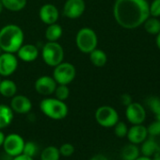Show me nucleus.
I'll use <instances>...</instances> for the list:
<instances>
[{"instance_id":"8","label":"nucleus","mask_w":160,"mask_h":160,"mask_svg":"<svg viewBox=\"0 0 160 160\" xmlns=\"http://www.w3.org/2000/svg\"><path fill=\"white\" fill-rule=\"evenodd\" d=\"M24 145V138L20 135L12 133L5 137V140L2 147L4 148V152L6 154H8L10 157H14L23 153Z\"/></svg>"},{"instance_id":"6","label":"nucleus","mask_w":160,"mask_h":160,"mask_svg":"<svg viewBox=\"0 0 160 160\" xmlns=\"http://www.w3.org/2000/svg\"><path fill=\"white\" fill-rule=\"evenodd\" d=\"M53 78L58 85H69L75 77V67L69 62H61L54 67Z\"/></svg>"},{"instance_id":"22","label":"nucleus","mask_w":160,"mask_h":160,"mask_svg":"<svg viewBox=\"0 0 160 160\" xmlns=\"http://www.w3.org/2000/svg\"><path fill=\"white\" fill-rule=\"evenodd\" d=\"M89 55H90V60H91V62L94 66H96V67H103V66L106 65V63L108 61L107 54L103 50H101V49L95 48Z\"/></svg>"},{"instance_id":"12","label":"nucleus","mask_w":160,"mask_h":160,"mask_svg":"<svg viewBox=\"0 0 160 160\" xmlns=\"http://www.w3.org/2000/svg\"><path fill=\"white\" fill-rule=\"evenodd\" d=\"M125 116L130 123L142 124L146 118V111L140 104L132 102L129 106L126 107Z\"/></svg>"},{"instance_id":"15","label":"nucleus","mask_w":160,"mask_h":160,"mask_svg":"<svg viewBox=\"0 0 160 160\" xmlns=\"http://www.w3.org/2000/svg\"><path fill=\"white\" fill-rule=\"evenodd\" d=\"M126 137L130 143L140 144L148 137L147 127H145L142 124H133V126H131L128 129Z\"/></svg>"},{"instance_id":"17","label":"nucleus","mask_w":160,"mask_h":160,"mask_svg":"<svg viewBox=\"0 0 160 160\" xmlns=\"http://www.w3.org/2000/svg\"><path fill=\"white\" fill-rule=\"evenodd\" d=\"M14 112L11 107L0 104V130L8 127L13 120Z\"/></svg>"},{"instance_id":"34","label":"nucleus","mask_w":160,"mask_h":160,"mask_svg":"<svg viewBox=\"0 0 160 160\" xmlns=\"http://www.w3.org/2000/svg\"><path fill=\"white\" fill-rule=\"evenodd\" d=\"M12 160H34V158L30 157V156H28L24 153H21L17 156H14L12 158Z\"/></svg>"},{"instance_id":"5","label":"nucleus","mask_w":160,"mask_h":160,"mask_svg":"<svg viewBox=\"0 0 160 160\" xmlns=\"http://www.w3.org/2000/svg\"><path fill=\"white\" fill-rule=\"evenodd\" d=\"M42 58L45 64L50 67H56L63 61V47L58 42H47L42 46Z\"/></svg>"},{"instance_id":"26","label":"nucleus","mask_w":160,"mask_h":160,"mask_svg":"<svg viewBox=\"0 0 160 160\" xmlns=\"http://www.w3.org/2000/svg\"><path fill=\"white\" fill-rule=\"evenodd\" d=\"M39 152V146L33 141H25L23 153L34 158Z\"/></svg>"},{"instance_id":"40","label":"nucleus","mask_w":160,"mask_h":160,"mask_svg":"<svg viewBox=\"0 0 160 160\" xmlns=\"http://www.w3.org/2000/svg\"><path fill=\"white\" fill-rule=\"evenodd\" d=\"M154 116H155V120H157V121H159V122H160V112H159L158 114L154 115Z\"/></svg>"},{"instance_id":"18","label":"nucleus","mask_w":160,"mask_h":160,"mask_svg":"<svg viewBox=\"0 0 160 160\" xmlns=\"http://www.w3.org/2000/svg\"><path fill=\"white\" fill-rule=\"evenodd\" d=\"M17 92V86L11 79H3L0 81V94L7 98H12Z\"/></svg>"},{"instance_id":"1","label":"nucleus","mask_w":160,"mask_h":160,"mask_svg":"<svg viewBox=\"0 0 160 160\" xmlns=\"http://www.w3.org/2000/svg\"><path fill=\"white\" fill-rule=\"evenodd\" d=\"M113 15L119 26L126 29H134L150 17L149 4L146 0H116Z\"/></svg>"},{"instance_id":"41","label":"nucleus","mask_w":160,"mask_h":160,"mask_svg":"<svg viewBox=\"0 0 160 160\" xmlns=\"http://www.w3.org/2000/svg\"><path fill=\"white\" fill-rule=\"evenodd\" d=\"M152 160H160V154H156Z\"/></svg>"},{"instance_id":"20","label":"nucleus","mask_w":160,"mask_h":160,"mask_svg":"<svg viewBox=\"0 0 160 160\" xmlns=\"http://www.w3.org/2000/svg\"><path fill=\"white\" fill-rule=\"evenodd\" d=\"M139 149L137 144H127L121 152V157L122 160H136L139 156Z\"/></svg>"},{"instance_id":"7","label":"nucleus","mask_w":160,"mask_h":160,"mask_svg":"<svg viewBox=\"0 0 160 160\" xmlns=\"http://www.w3.org/2000/svg\"><path fill=\"white\" fill-rule=\"evenodd\" d=\"M95 120L102 127L110 128L119 122V114L112 107L102 106L95 111Z\"/></svg>"},{"instance_id":"2","label":"nucleus","mask_w":160,"mask_h":160,"mask_svg":"<svg viewBox=\"0 0 160 160\" xmlns=\"http://www.w3.org/2000/svg\"><path fill=\"white\" fill-rule=\"evenodd\" d=\"M24 31L19 26L10 24L0 29V48L2 52L15 54L24 44Z\"/></svg>"},{"instance_id":"29","label":"nucleus","mask_w":160,"mask_h":160,"mask_svg":"<svg viewBox=\"0 0 160 160\" xmlns=\"http://www.w3.org/2000/svg\"><path fill=\"white\" fill-rule=\"evenodd\" d=\"M113 127H114V133L118 138L126 137L128 132V127L123 122H118Z\"/></svg>"},{"instance_id":"21","label":"nucleus","mask_w":160,"mask_h":160,"mask_svg":"<svg viewBox=\"0 0 160 160\" xmlns=\"http://www.w3.org/2000/svg\"><path fill=\"white\" fill-rule=\"evenodd\" d=\"M62 28L57 23L47 26L45 30V38L48 42H58L62 36Z\"/></svg>"},{"instance_id":"32","label":"nucleus","mask_w":160,"mask_h":160,"mask_svg":"<svg viewBox=\"0 0 160 160\" xmlns=\"http://www.w3.org/2000/svg\"><path fill=\"white\" fill-rule=\"evenodd\" d=\"M149 12L152 17H160V0H153L149 5Z\"/></svg>"},{"instance_id":"42","label":"nucleus","mask_w":160,"mask_h":160,"mask_svg":"<svg viewBox=\"0 0 160 160\" xmlns=\"http://www.w3.org/2000/svg\"><path fill=\"white\" fill-rule=\"evenodd\" d=\"M2 53V50H1V48H0V54H1Z\"/></svg>"},{"instance_id":"37","label":"nucleus","mask_w":160,"mask_h":160,"mask_svg":"<svg viewBox=\"0 0 160 160\" xmlns=\"http://www.w3.org/2000/svg\"><path fill=\"white\" fill-rule=\"evenodd\" d=\"M155 42H156V45L158 47V49L160 50V32L156 35V39H155Z\"/></svg>"},{"instance_id":"10","label":"nucleus","mask_w":160,"mask_h":160,"mask_svg":"<svg viewBox=\"0 0 160 160\" xmlns=\"http://www.w3.org/2000/svg\"><path fill=\"white\" fill-rule=\"evenodd\" d=\"M86 10L84 0H66L63 6V15L69 19H77Z\"/></svg>"},{"instance_id":"35","label":"nucleus","mask_w":160,"mask_h":160,"mask_svg":"<svg viewBox=\"0 0 160 160\" xmlns=\"http://www.w3.org/2000/svg\"><path fill=\"white\" fill-rule=\"evenodd\" d=\"M90 160H108V157H107V156H105L104 154L99 153V154H95V155H93Z\"/></svg>"},{"instance_id":"28","label":"nucleus","mask_w":160,"mask_h":160,"mask_svg":"<svg viewBox=\"0 0 160 160\" xmlns=\"http://www.w3.org/2000/svg\"><path fill=\"white\" fill-rule=\"evenodd\" d=\"M146 104L149 107L150 110L154 115H156V114H158L160 112V98L159 97L151 96V97L147 98Z\"/></svg>"},{"instance_id":"19","label":"nucleus","mask_w":160,"mask_h":160,"mask_svg":"<svg viewBox=\"0 0 160 160\" xmlns=\"http://www.w3.org/2000/svg\"><path fill=\"white\" fill-rule=\"evenodd\" d=\"M158 150H159V146L157 142L154 140L153 137H150L149 138H146L142 142V145L140 148V152L142 155L148 156V157H151L152 155L156 153Z\"/></svg>"},{"instance_id":"39","label":"nucleus","mask_w":160,"mask_h":160,"mask_svg":"<svg viewBox=\"0 0 160 160\" xmlns=\"http://www.w3.org/2000/svg\"><path fill=\"white\" fill-rule=\"evenodd\" d=\"M3 9H4V7H3V4H2V2H1V0H0V13L2 12Z\"/></svg>"},{"instance_id":"36","label":"nucleus","mask_w":160,"mask_h":160,"mask_svg":"<svg viewBox=\"0 0 160 160\" xmlns=\"http://www.w3.org/2000/svg\"><path fill=\"white\" fill-rule=\"evenodd\" d=\"M5 135H4V133L0 130V147H1L2 145H3V143H4V140H5Z\"/></svg>"},{"instance_id":"31","label":"nucleus","mask_w":160,"mask_h":160,"mask_svg":"<svg viewBox=\"0 0 160 160\" xmlns=\"http://www.w3.org/2000/svg\"><path fill=\"white\" fill-rule=\"evenodd\" d=\"M148 135L151 137H157L160 135V122L155 120L154 122H151L147 128Z\"/></svg>"},{"instance_id":"14","label":"nucleus","mask_w":160,"mask_h":160,"mask_svg":"<svg viewBox=\"0 0 160 160\" xmlns=\"http://www.w3.org/2000/svg\"><path fill=\"white\" fill-rule=\"evenodd\" d=\"M58 15V10L53 4H44L39 11V17L41 21L47 26L57 23Z\"/></svg>"},{"instance_id":"4","label":"nucleus","mask_w":160,"mask_h":160,"mask_svg":"<svg viewBox=\"0 0 160 160\" xmlns=\"http://www.w3.org/2000/svg\"><path fill=\"white\" fill-rule=\"evenodd\" d=\"M75 43L80 52L90 54L92 50L97 48L98 38L93 29L90 28H82L76 33Z\"/></svg>"},{"instance_id":"38","label":"nucleus","mask_w":160,"mask_h":160,"mask_svg":"<svg viewBox=\"0 0 160 160\" xmlns=\"http://www.w3.org/2000/svg\"><path fill=\"white\" fill-rule=\"evenodd\" d=\"M136 160H152V159L151 157H148V156H144V155H141V156H140V155H139Z\"/></svg>"},{"instance_id":"30","label":"nucleus","mask_w":160,"mask_h":160,"mask_svg":"<svg viewBox=\"0 0 160 160\" xmlns=\"http://www.w3.org/2000/svg\"><path fill=\"white\" fill-rule=\"evenodd\" d=\"M58 150H59L60 155L64 156V157L72 156L73 154V152H74V147L71 143H64V144H62L58 148Z\"/></svg>"},{"instance_id":"3","label":"nucleus","mask_w":160,"mask_h":160,"mask_svg":"<svg viewBox=\"0 0 160 160\" xmlns=\"http://www.w3.org/2000/svg\"><path fill=\"white\" fill-rule=\"evenodd\" d=\"M41 111L52 120H62L68 115V107L64 101L57 98H44L40 103Z\"/></svg>"},{"instance_id":"33","label":"nucleus","mask_w":160,"mask_h":160,"mask_svg":"<svg viewBox=\"0 0 160 160\" xmlns=\"http://www.w3.org/2000/svg\"><path fill=\"white\" fill-rule=\"evenodd\" d=\"M120 100H121L122 105H123L124 107L129 106V105L133 102V101H132V97H131L128 93H123V94H122Z\"/></svg>"},{"instance_id":"16","label":"nucleus","mask_w":160,"mask_h":160,"mask_svg":"<svg viewBox=\"0 0 160 160\" xmlns=\"http://www.w3.org/2000/svg\"><path fill=\"white\" fill-rule=\"evenodd\" d=\"M16 53H17V58L22 61L33 62L34 60L37 59L39 56V49L36 45L28 43V44H23Z\"/></svg>"},{"instance_id":"13","label":"nucleus","mask_w":160,"mask_h":160,"mask_svg":"<svg viewBox=\"0 0 160 160\" xmlns=\"http://www.w3.org/2000/svg\"><path fill=\"white\" fill-rule=\"evenodd\" d=\"M11 108L14 113L27 114L32 108V103L30 99L25 95H14L11 101Z\"/></svg>"},{"instance_id":"9","label":"nucleus","mask_w":160,"mask_h":160,"mask_svg":"<svg viewBox=\"0 0 160 160\" xmlns=\"http://www.w3.org/2000/svg\"><path fill=\"white\" fill-rule=\"evenodd\" d=\"M18 67V58L8 52H3L0 54V75L10 76L12 75Z\"/></svg>"},{"instance_id":"23","label":"nucleus","mask_w":160,"mask_h":160,"mask_svg":"<svg viewBox=\"0 0 160 160\" xmlns=\"http://www.w3.org/2000/svg\"><path fill=\"white\" fill-rule=\"evenodd\" d=\"M60 156L59 150L56 146H47L40 154L41 160H59Z\"/></svg>"},{"instance_id":"43","label":"nucleus","mask_w":160,"mask_h":160,"mask_svg":"<svg viewBox=\"0 0 160 160\" xmlns=\"http://www.w3.org/2000/svg\"><path fill=\"white\" fill-rule=\"evenodd\" d=\"M0 81H1V75H0Z\"/></svg>"},{"instance_id":"11","label":"nucleus","mask_w":160,"mask_h":160,"mask_svg":"<svg viewBox=\"0 0 160 160\" xmlns=\"http://www.w3.org/2000/svg\"><path fill=\"white\" fill-rule=\"evenodd\" d=\"M58 84L55 81L53 76L49 75H42L35 81V91L43 96L51 95L55 92V90L57 88Z\"/></svg>"},{"instance_id":"24","label":"nucleus","mask_w":160,"mask_h":160,"mask_svg":"<svg viewBox=\"0 0 160 160\" xmlns=\"http://www.w3.org/2000/svg\"><path fill=\"white\" fill-rule=\"evenodd\" d=\"M3 7L11 12H20L25 9L27 0H1Z\"/></svg>"},{"instance_id":"25","label":"nucleus","mask_w":160,"mask_h":160,"mask_svg":"<svg viewBox=\"0 0 160 160\" xmlns=\"http://www.w3.org/2000/svg\"><path fill=\"white\" fill-rule=\"evenodd\" d=\"M143 25L144 29L149 34L157 35L160 32V20H158L156 17H149Z\"/></svg>"},{"instance_id":"27","label":"nucleus","mask_w":160,"mask_h":160,"mask_svg":"<svg viewBox=\"0 0 160 160\" xmlns=\"http://www.w3.org/2000/svg\"><path fill=\"white\" fill-rule=\"evenodd\" d=\"M54 93L57 99L65 102L70 96V89L68 85H58Z\"/></svg>"}]
</instances>
